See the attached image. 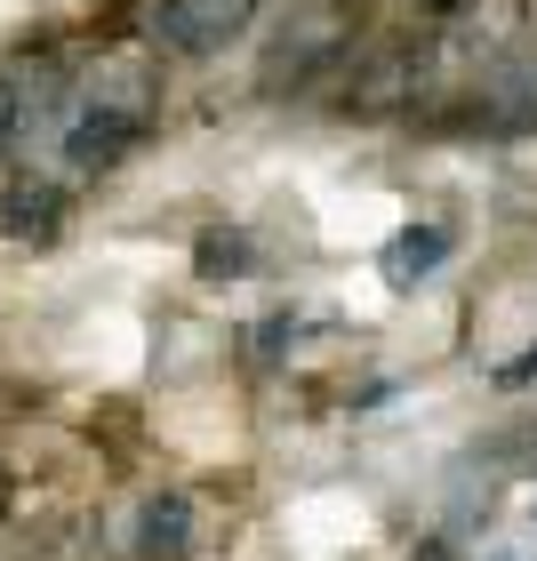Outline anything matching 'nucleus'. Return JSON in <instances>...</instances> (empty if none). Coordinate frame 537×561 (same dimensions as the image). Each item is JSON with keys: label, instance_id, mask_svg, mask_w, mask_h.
Masks as SVG:
<instances>
[{"label": "nucleus", "instance_id": "nucleus-3", "mask_svg": "<svg viewBox=\"0 0 537 561\" xmlns=\"http://www.w3.org/2000/svg\"><path fill=\"white\" fill-rule=\"evenodd\" d=\"M433 65H442V41H369L362 57L345 65V113H401V105H418Z\"/></svg>", "mask_w": 537, "mask_h": 561}, {"label": "nucleus", "instance_id": "nucleus-13", "mask_svg": "<svg viewBox=\"0 0 537 561\" xmlns=\"http://www.w3.org/2000/svg\"><path fill=\"white\" fill-rule=\"evenodd\" d=\"M409 561H442V546H418V553H409Z\"/></svg>", "mask_w": 537, "mask_h": 561}, {"label": "nucleus", "instance_id": "nucleus-11", "mask_svg": "<svg viewBox=\"0 0 537 561\" xmlns=\"http://www.w3.org/2000/svg\"><path fill=\"white\" fill-rule=\"evenodd\" d=\"M498 386H505V393H522V386H537V345H522L514 362L498 369Z\"/></svg>", "mask_w": 537, "mask_h": 561}, {"label": "nucleus", "instance_id": "nucleus-10", "mask_svg": "<svg viewBox=\"0 0 537 561\" xmlns=\"http://www.w3.org/2000/svg\"><path fill=\"white\" fill-rule=\"evenodd\" d=\"M241 265H249L241 241H201V273H241Z\"/></svg>", "mask_w": 537, "mask_h": 561}, {"label": "nucleus", "instance_id": "nucleus-7", "mask_svg": "<svg viewBox=\"0 0 537 561\" xmlns=\"http://www.w3.org/2000/svg\"><path fill=\"white\" fill-rule=\"evenodd\" d=\"M57 217H65V193L57 185H33V176H24V185L0 193V233H16V241H48V233H57Z\"/></svg>", "mask_w": 537, "mask_h": 561}, {"label": "nucleus", "instance_id": "nucleus-12", "mask_svg": "<svg viewBox=\"0 0 537 561\" xmlns=\"http://www.w3.org/2000/svg\"><path fill=\"white\" fill-rule=\"evenodd\" d=\"M418 9H425V16H466L473 0H418Z\"/></svg>", "mask_w": 537, "mask_h": 561}, {"label": "nucleus", "instance_id": "nucleus-1", "mask_svg": "<svg viewBox=\"0 0 537 561\" xmlns=\"http://www.w3.org/2000/svg\"><path fill=\"white\" fill-rule=\"evenodd\" d=\"M152 129V81H145V65H105L96 81L65 105V169H113V161H129V152L145 145Z\"/></svg>", "mask_w": 537, "mask_h": 561}, {"label": "nucleus", "instance_id": "nucleus-5", "mask_svg": "<svg viewBox=\"0 0 537 561\" xmlns=\"http://www.w3.org/2000/svg\"><path fill=\"white\" fill-rule=\"evenodd\" d=\"M258 9L265 0H161L152 9V41L169 57H217L225 41H241L258 24Z\"/></svg>", "mask_w": 537, "mask_h": 561}, {"label": "nucleus", "instance_id": "nucleus-9", "mask_svg": "<svg viewBox=\"0 0 537 561\" xmlns=\"http://www.w3.org/2000/svg\"><path fill=\"white\" fill-rule=\"evenodd\" d=\"M24 121H33V96H24L16 81H0V145H16Z\"/></svg>", "mask_w": 537, "mask_h": 561}, {"label": "nucleus", "instance_id": "nucleus-2", "mask_svg": "<svg viewBox=\"0 0 537 561\" xmlns=\"http://www.w3.org/2000/svg\"><path fill=\"white\" fill-rule=\"evenodd\" d=\"M369 24H362V0H297L289 24H281V41H273V57H265V96H305V89H321V81H338V72L362 57V41Z\"/></svg>", "mask_w": 537, "mask_h": 561}, {"label": "nucleus", "instance_id": "nucleus-8", "mask_svg": "<svg viewBox=\"0 0 537 561\" xmlns=\"http://www.w3.org/2000/svg\"><path fill=\"white\" fill-rule=\"evenodd\" d=\"M185 522H193L185 497H152L145 505V553L152 561H176V553H185Z\"/></svg>", "mask_w": 537, "mask_h": 561}, {"label": "nucleus", "instance_id": "nucleus-4", "mask_svg": "<svg viewBox=\"0 0 537 561\" xmlns=\"http://www.w3.org/2000/svg\"><path fill=\"white\" fill-rule=\"evenodd\" d=\"M466 105H473L466 129H481V137H537V48H514V57L481 65Z\"/></svg>", "mask_w": 537, "mask_h": 561}, {"label": "nucleus", "instance_id": "nucleus-6", "mask_svg": "<svg viewBox=\"0 0 537 561\" xmlns=\"http://www.w3.org/2000/svg\"><path fill=\"white\" fill-rule=\"evenodd\" d=\"M442 257H449V233H442V225H401L377 265H386V289H409V280H425Z\"/></svg>", "mask_w": 537, "mask_h": 561}]
</instances>
